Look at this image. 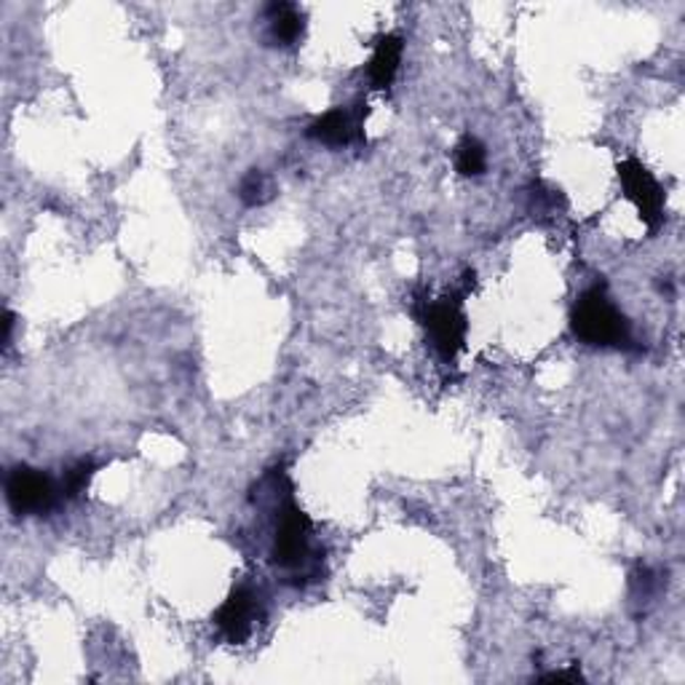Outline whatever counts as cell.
Here are the masks:
<instances>
[{"label": "cell", "instance_id": "cell-8", "mask_svg": "<svg viewBox=\"0 0 685 685\" xmlns=\"http://www.w3.org/2000/svg\"><path fill=\"white\" fill-rule=\"evenodd\" d=\"M265 38L274 46H292L306 33V14L295 3H271L263 11Z\"/></svg>", "mask_w": 685, "mask_h": 685}, {"label": "cell", "instance_id": "cell-4", "mask_svg": "<svg viewBox=\"0 0 685 685\" xmlns=\"http://www.w3.org/2000/svg\"><path fill=\"white\" fill-rule=\"evenodd\" d=\"M60 496V487L41 468L14 466L6 477V504L17 517H43L54 509Z\"/></svg>", "mask_w": 685, "mask_h": 685}, {"label": "cell", "instance_id": "cell-6", "mask_svg": "<svg viewBox=\"0 0 685 685\" xmlns=\"http://www.w3.org/2000/svg\"><path fill=\"white\" fill-rule=\"evenodd\" d=\"M260 619H263V605H260V594L250 583L233 587L223 605L212 616L214 626L231 645H244L255 634Z\"/></svg>", "mask_w": 685, "mask_h": 685}, {"label": "cell", "instance_id": "cell-10", "mask_svg": "<svg viewBox=\"0 0 685 685\" xmlns=\"http://www.w3.org/2000/svg\"><path fill=\"white\" fill-rule=\"evenodd\" d=\"M455 167L463 177H479L487 169V148L477 137L466 135L455 148Z\"/></svg>", "mask_w": 685, "mask_h": 685}, {"label": "cell", "instance_id": "cell-15", "mask_svg": "<svg viewBox=\"0 0 685 685\" xmlns=\"http://www.w3.org/2000/svg\"><path fill=\"white\" fill-rule=\"evenodd\" d=\"M14 314H11L9 308L3 310V346L9 348L11 346V335H14Z\"/></svg>", "mask_w": 685, "mask_h": 685}, {"label": "cell", "instance_id": "cell-1", "mask_svg": "<svg viewBox=\"0 0 685 685\" xmlns=\"http://www.w3.org/2000/svg\"><path fill=\"white\" fill-rule=\"evenodd\" d=\"M570 333L583 346L592 348H619V351L634 348L632 322L611 301L605 284H592L576 297L570 310Z\"/></svg>", "mask_w": 685, "mask_h": 685}, {"label": "cell", "instance_id": "cell-13", "mask_svg": "<svg viewBox=\"0 0 685 685\" xmlns=\"http://www.w3.org/2000/svg\"><path fill=\"white\" fill-rule=\"evenodd\" d=\"M656 589H658L656 573H653L651 568L637 566V570L632 573V598L637 602H649L653 594H656Z\"/></svg>", "mask_w": 685, "mask_h": 685}, {"label": "cell", "instance_id": "cell-5", "mask_svg": "<svg viewBox=\"0 0 685 685\" xmlns=\"http://www.w3.org/2000/svg\"><path fill=\"white\" fill-rule=\"evenodd\" d=\"M619 180L626 199L637 207L640 220L649 225L651 233H656L664 223V209H667V193L658 186L656 177L637 158H624L619 161Z\"/></svg>", "mask_w": 685, "mask_h": 685}, {"label": "cell", "instance_id": "cell-14", "mask_svg": "<svg viewBox=\"0 0 685 685\" xmlns=\"http://www.w3.org/2000/svg\"><path fill=\"white\" fill-rule=\"evenodd\" d=\"M541 681H583L579 664H573V670H560V672H549V675H544Z\"/></svg>", "mask_w": 685, "mask_h": 685}, {"label": "cell", "instance_id": "cell-9", "mask_svg": "<svg viewBox=\"0 0 685 685\" xmlns=\"http://www.w3.org/2000/svg\"><path fill=\"white\" fill-rule=\"evenodd\" d=\"M404 41L397 33H386L376 41L372 49L370 65H367V78H370L372 88H389L394 84L399 65H402Z\"/></svg>", "mask_w": 685, "mask_h": 685}, {"label": "cell", "instance_id": "cell-12", "mask_svg": "<svg viewBox=\"0 0 685 685\" xmlns=\"http://www.w3.org/2000/svg\"><path fill=\"white\" fill-rule=\"evenodd\" d=\"M94 472H97V463H94L92 459H81V461L70 463L65 472H62V479H60L62 498H67V500L78 498L81 493L88 487V482H92Z\"/></svg>", "mask_w": 685, "mask_h": 685}, {"label": "cell", "instance_id": "cell-7", "mask_svg": "<svg viewBox=\"0 0 685 685\" xmlns=\"http://www.w3.org/2000/svg\"><path fill=\"white\" fill-rule=\"evenodd\" d=\"M365 99H357L354 105H338L310 120L306 137L319 145H327V148H348V145H357L365 139Z\"/></svg>", "mask_w": 685, "mask_h": 685}, {"label": "cell", "instance_id": "cell-3", "mask_svg": "<svg viewBox=\"0 0 685 685\" xmlns=\"http://www.w3.org/2000/svg\"><path fill=\"white\" fill-rule=\"evenodd\" d=\"M418 319H421L423 329L431 348L436 357L447 365H453L455 357L466 348V333L468 322L463 314V301L459 295H442L434 301H423L418 308Z\"/></svg>", "mask_w": 685, "mask_h": 685}, {"label": "cell", "instance_id": "cell-2", "mask_svg": "<svg viewBox=\"0 0 685 685\" xmlns=\"http://www.w3.org/2000/svg\"><path fill=\"white\" fill-rule=\"evenodd\" d=\"M271 560L289 576H308L319 557L314 549V523L292 493H278L271 525Z\"/></svg>", "mask_w": 685, "mask_h": 685}, {"label": "cell", "instance_id": "cell-11", "mask_svg": "<svg viewBox=\"0 0 685 685\" xmlns=\"http://www.w3.org/2000/svg\"><path fill=\"white\" fill-rule=\"evenodd\" d=\"M274 196L268 175L263 169H250L239 182V199L244 207H263Z\"/></svg>", "mask_w": 685, "mask_h": 685}]
</instances>
